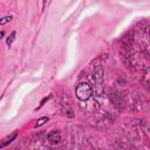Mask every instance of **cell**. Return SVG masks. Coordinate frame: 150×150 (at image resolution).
<instances>
[{"label":"cell","instance_id":"1","mask_svg":"<svg viewBox=\"0 0 150 150\" xmlns=\"http://www.w3.org/2000/svg\"><path fill=\"white\" fill-rule=\"evenodd\" d=\"M75 94H76V97L80 100V101H87L92 97L93 94V89L89 83L87 82H81L78 84L76 89H75Z\"/></svg>","mask_w":150,"mask_h":150},{"label":"cell","instance_id":"2","mask_svg":"<svg viewBox=\"0 0 150 150\" xmlns=\"http://www.w3.org/2000/svg\"><path fill=\"white\" fill-rule=\"evenodd\" d=\"M94 80H95V84H96L97 92L101 93V92H102L101 87H102V83H103V70H102L101 68L96 69L95 74H94Z\"/></svg>","mask_w":150,"mask_h":150},{"label":"cell","instance_id":"3","mask_svg":"<svg viewBox=\"0 0 150 150\" xmlns=\"http://www.w3.org/2000/svg\"><path fill=\"white\" fill-rule=\"evenodd\" d=\"M17 136H18V130H15L13 134H11L9 136H7L6 139L1 140V141H0V149H3V148H5V147H7L11 142H13V141L17 139Z\"/></svg>","mask_w":150,"mask_h":150},{"label":"cell","instance_id":"4","mask_svg":"<svg viewBox=\"0 0 150 150\" xmlns=\"http://www.w3.org/2000/svg\"><path fill=\"white\" fill-rule=\"evenodd\" d=\"M48 141L51 143H59L61 141V135L59 134V131L53 130L48 134Z\"/></svg>","mask_w":150,"mask_h":150},{"label":"cell","instance_id":"5","mask_svg":"<svg viewBox=\"0 0 150 150\" xmlns=\"http://www.w3.org/2000/svg\"><path fill=\"white\" fill-rule=\"evenodd\" d=\"M15 35H17V33H15V32H12V33H11V35L7 38L6 44H7V46H8V47H11V46H12V44H13V41H14V39H15Z\"/></svg>","mask_w":150,"mask_h":150},{"label":"cell","instance_id":"6","mask_svg":"<svg viewBox=\"0 0 150 150\" xmlns=\"http://www.w3.org/2000/svg\"><path fill=\"white\" fill-rule=\"evenodd\" d=\"M46 122H48V117H46V116H44V117H40L39 120L36 121V123H35V128L44 126V124H45Z\"/></svg>","mask_w":150,"mask_h":150},{"label":"cell","instance_id":"7","mask_svg":"<svg viewBox=\"0 0 150 150\" xmlns=\"http://www.w3.org/2000/svg\"><path fill=\"white\" fill-rule=\"evenodd\" d=\"M12 20V17L9 15V17H4V18H1L0 19V26L1 25H5V23H7V22H9Z\"/></svg>","mask_w":150,"mask_h":150},{"label":"cell","instance_id":"8","mask_svg":"<svg viewBox=\"0 0 150 150\" xmlns=\"http://www.w3.org/2000/svg\"><path fill=\"white\" fill-rule=\"evenodd\" d=\"M49 97H51V95H49V96H47V97H45V98L42 100V101H41V103H40V107H41V106H44L46 101H48V98H49ZM40 107H39V108H40ZM39 108H36V110H38V109H39Z\"/></svg>","mask_w":150,"mask_h":150}]
</instances>
